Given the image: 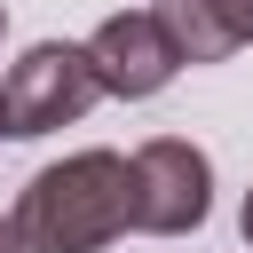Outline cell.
I'll use <instances>...</instances> for the list:
<instances>
[{
	"label": "cell",
	"mask_w": 253,
	"mask_h": 253,
	"mask_svg": "<svg viewBox=\"0 0 253 253\" xmlns=\"http://www.w3.org/2000/svg\"><path fill=\"white\" fill-rule=\"evenodd\" d=\"M8 229L24 253H103L126 237V158L119 150H71L55 166H40L16 206Z\"/></svg>",
	"instance_id": "6da1fadb"
},
{
	"label": "cell",
	"mask_w": 253,
	"mask_h": 253,
	"mask_svg": "<svg viewBox=\"0 0 253 253\" xmlns=\"http://www.w3.org/2000/svg\"><path fill=\"white\" fill-rule=\"evenodd\" d=\"M213 213V158L182 134H150L126 158V229L142 237H190Z\"/></svg>",
	"instance_id": "7a4b0ae2"
},
{
	"label": "cell",
	"mask_w": 253,
	"mask_h": 253,
	"mask_svg": "<svg viewBox=\"0 0 253 253\" xmlns=\"http://www.w3.org/2000/svg\"><path fill=\"white\" fill-rule=\"evenodd\" d=\"M95 103H103V95H95V71H87L79 40H40V47H24V55L8 63V79H0V111H8V134H16V142L55 134V126H79Z\"/></svg>",
	"instance_id": "3957f363"
},
{
	"label": "cell",
	"mask_w": 253,
	"mask_h": 253,
	"mask_svg": "<svg viewBox=\"0 0 253 253\" xmlns=\"http://www.w3.org/2000/svg\"><path fill=\"white\" fill-rule=\"evenodd\" d=\"M79 55H87V71H95V95H119V103H150V95H166L174 71H182V55H174V40H166V24H158L150 8L103 16V24L79 40Z\"/></svg>",
	"instance_id": "277c9868"
},
{
	"label": "cell",
	"mask_w": 253,
	"mask_h": 253,
	"mask_svg": "<svg viewBox=\"0 0 253 253\" xmlns=\"http://www.w3.org/2000/svg\"><path fill=\"white\" fill-rule=\"evenodd\" d=\"M150 16L166 24L182 63H221V55L253 47V0H158Z\"/></svg>",
	"instance_id": "5b68a950"
},
{
	"label": "cell",
	"mask_w": 253,
	"mask_h": 253,
	"mask_svg": "<svg viewBox=\"0 0 253 253\" xmlns=\"http://www.w3.org/2000/svg\"><path fill=\"white\" fill-rule=\"evenodd\" d=\"M237 229H245V245H253V190H245V213H237Z\"/></svg>",
	"instance_id": "8992f818"
},
{
	"label": "cell",
	"mask_w": 253,
	"mask_h": 253,
	"mask_svg": "<svg viewBox=\"0 0 253 253\" xmlns=\"http://www.w3.org/2000/svg\"><path fill=\"white\" fill-rule=\"evenodd\" d=\"M0 253H24V245H16V229H8V213H0Z\"/></svg>",
	"instance_id": "52a82bcc"
},
{
	"label": "cell",
	"mask_w": 253,
	"mask_h": 253,
	"mask_svg": "<svg viewBox=\"0 0 253 253\" xmlns=\"http://www.w3.org/2000/svg\"><path fill=\"white\" fill-rule=\"evenodd\" d=\"M0 142H8V111H0Z\"/></svg>",
	"instance_id": "ba28073f"
},
{
	"label": "cell",
	"mask_w": 253,
	"mask_h": 253,
	"mask_svg": "<svg viewBox=\"0 0 253 253\" xmlns=\"http://www.w3.org/2000/svg\"><path fill=\"white\" fill-rule=\"evenodd\" d=\"M0 32H8V0H0Z\"/></svg>",
	"instance_id": "9c48e42d"
}]
</instances>
